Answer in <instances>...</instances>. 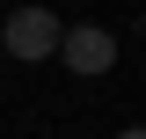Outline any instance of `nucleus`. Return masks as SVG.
<instances>
[{"instance_id":"1","label":"nucleus","mask_w":146,"mask_h":139,"mask_svg":"<svg viewBox=\"0 0 146 139\" xmlns=\"http://www.w3.org/2000/svg\"><path fill=\"white\" fill-rule=\"evenodd\" d=\"M58 44H66V29H58L51 7H15L7 15V51L15 59H58Z\"/></svg>"},{"instance_id":"2","label":"nucleus","mask_w":146,"mask_h":139,"mask_svg":"<svg viewBox=\"0 0 146 139\" xmlns=\"http://www.w3.org/2000/svg\"><path fill=\"white\" fill-rule=\"evenodd\" d=\"M58 59H66L73 73H110V66H117V37H110V29H95V22H80V29H66Z\"/></svg>"},{"instance_id":"3","label":"nucleus","mask_w":146,"mask_h":139,"mask_svg":"<svg viewBox=\"0 0 146 139\" xmlns=\"http://www.w3.org/2000/svg\"><path fill=\"white\" fill-rule=\"evenodd\" d=\"M117 139H146V124H131V132H117Z\"/></svg>"}]
</instances>
